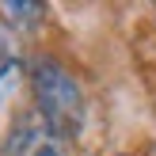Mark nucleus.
Wrapping results in <instances>:
<instances>
[{
	"label": "nucleus",
	"instance_id": "2",
	"mask_svg": "<svg viewBox=\"0 0 156 156\" xmlns=\"http://www.w3.org/2000/svg\"><path fill=\"white\" fill-rule=\"evenodd\" d=\"M12 73H15V46H12V38H8V30L0 27V84Z\"/></svg>",
	"mask_w": 156,
	"mask_h": 156
},
{
	"label": "nucleus",
	"instance_id": "4",
	"mask_svg": "<svg viewBox=\"0 0 156 156\" xmlns=\"http://www.w3.org/2000/svg\"><path fill=\"white\" fill-rule=\"evenodd\" d=\"M30 156H61V152H57V145H38Z\"/></svg>",
	"mask_w": 156,
	"mask_h": 156
},
{
	"label": "nucleus",
	"instance_id": "3",
	"mask_svg": "<svg viewBox=\"0 0 156 156\" xmlns=\"http://www.w3.org/2000/svg\"><path fill=\"white\" fill-rule=\"evenodd\" d=\"M4 15L8 19H15V23H34V19H42V8L38 4H4Z\"/></svg>",
	"mask_w": 156,
	"mask_h": 156
},
{
	"label": "nucleus",
	"instance_id": "1",
	"mask_svg": "<svg viewBox=\"0 0 156 156\" xmlns=\"http://www.w3.org/2000/svg\"><path fill=\"white\" fill-rule=\"evenodd\" d=\"M30 91H34V107L42 114L46 129L61 137H73L84 118V91L57 61H34L30 69Z\"/></svg>",
	"mask_w": 156,
	"mask_h": 156
}]
</instances>
